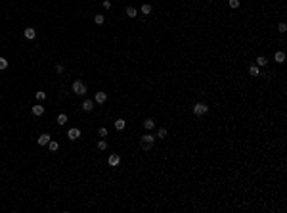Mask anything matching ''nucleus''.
Listing matches in <instances>:
<instances>
[{"label":"nucleus","mask_w":287,"mask_h":213,"mask_svg":"<svg viewBox=\"0 0 287 213\" xmlns=\"http://www.w3.org/2000/svg\"><path fill=\"white\" fill-rule=\"evenodd\" d=\"M153 142H155V134H151V133L144 134V136L140 138V146H142L144 152H149V150L153 148Z\"/></svg>","instance_id":"nucleus-1"},{"label":"nucleus","mask_w":287,"mask_h":213,"mask_svg":"<svg viewBox=\"0 0 287 213\" xmlns=\"http://www.w3.org/2000/svg\"><path fill=\"white\" fill-rule=\"evenodd\" d=\"M73 92L75 94H79V96H84V94H86V85L82 83V81H75L73 83Z\"/></svg>","instance_id":"nucleus-2"},{"label":"nucleus","mask_w":287,"mask_h":213,"mask_svg":"<svg viewBox=\"0 0 287 213\" xmlns=\"http://www.w3.org/2000/svg\"><path fill=\"white\" fill-rule=\"evenodd\" d=\"M207 111H209V106L203 104V102H197L195 106H193V113H195V115H205Z\"/></svg>","instance_id":"nucleus-3"},{"label":"nucleus","mask_w":287,"mask_h":213,"mask_svg":"<svg viewBox=\"0 0 287 213\" xmlns=\"http://www.w3.org/2000/svg\"><path fill=\"white\" fill-rule=\"evenodd\" d=\"M67 136H69V140H77V138H81V129H77V127L69 129V131H67Z\"/></svg>","instance_id":"nucleus-4"},{"label":"nucleus","mask_w":287,"mask_h":213,"mask_svg":"<svg viewBox=\"0 0 287 213\" xmlns=\"http://www.w3.org/2000/svg\"><path fill=\"white\" fill-rule=\"evenodd\" d=\"M31 111H33V115L40 117L42 113H44V106H42V104H37V106H33V108H31Z\"/></svg>","instance_id":"nucleus-5"},{"label":"nucleus","mask_w":287,"mask_h":213,"mask_svg":"<svg viewBox=\"0 0 287 213\" xmlns=\"http://www.w3.org/2000/svg\"><path fill=\"white\" fill-rule=\"evenodd\" d=\"M23 35H25V38H29V41H33V38L37 37V31H35L33 27H27L25 31H23Z\"/></svg>","instance_id":"nucleus-6"},{"label":"nucleus","mask_w":287,"mask_h":213,"mask_svg":"<svg viewBox=\"0 0 287 213\" xmlns=\"http://www.w3.org/2000/svg\"><path fill=\"white\" fill-rule=\"evenodd\" d=\"M107 102V92H96V104H105Z\"/></svg>","instance_id":"nucleus-7"},{"label":"nucleus","mask_w":287,"mask_h":213,"mask_svg":"<svg viewBox=\"0 0 287 213\" xmlns=\"http://www.w3.org/2000/svg\"><path fill=\"white\" fill-rule=\"evenodd\" d=\"M107 161H109V165H111V167H117L119 163H121V158H119L117 154H111V156H109V159H107Z\"/></svg>","instance_id":"nucleus-8"},{"label":"nucleus","mask_w":287,"mask_h":213,"mask_svg":"<svg viewBox=\"0 0 287 213\" xmlns=\"http://www.w3.org/2000/svg\"><path fill=\"white\" fill-rule=\"evenodd\" d=\"M48 142H50V134H48V133H42L40 136H38V144H40V146H46Z\"/></svg>","instance_id":"nucleus-9"},{"label":"nucleus","mask_w":287,"mask_h":213,"mask_svg":"<svg viewBox=\"0 0 287 213\" xmlns=\"http://www.w3.org/2000/svg\"><path fill=\"white\" fill-rule=\"evenodd\" d=\"M144 129H146V131H153L155 129V121L151 119V117H147V119L144 121Z\"/></svg>","instance_id":"nucleus-10"},{"label":"nucleus","mask_w":287,"mask_h":213,"mask_svg":"<svg viewBox=\"0 0 287 213\" xmlns=\"http://www.w3.org/2000/svg\"><path fill=\"white\" fill-rule=\"evenodd\" d=\"M82 110L84 111H92L94 110V102H92V100H84V102H82Z\"/></svg>","instance_id":"nucleus-11"},{"label":"nucleus","mask_w":287,"mask_h":213,"mask_svg":"<svg viewBox=\"0 0 287 213\" xmlns=\"http://www.w3.org/2000/svg\"><path fill=\"white\" fill-rule=\"evenodd\" d=\"M274 58H276V61H278V64H283V61H285V52H276V54H274Z\"/></svg>","instance_id":"nucleus-12"},{"label":"nucleus","mask_w":287,"mask_h":213,"mask_svg":"<svg viewBox=\"0 0 287 213\" xmlns=\"http://www.w3.org/2000/svg\"><path fill=\"white\" fill-rule=\"evenodd\" d=\"M151 12H153V6H151V4H144V6H142V14H144V15H149Z\"/></svg>","instance_id":"nucleus-13"},{"label":"nucleus","mask_w":287,"mask_h":213,"mask_svg":"<svg viewBox=\"0 0 287 213\" xmlns=\"http://www.w3.org/2000/svg\"><path fill=\"white\" fill-rule=\"evenodd\" d=\"M126 15H128V17H136V15H138V10L134 8V6H128V8H126Z\"/></svg>","instance_id":"nucleus-14"},{"label":"nucleus","mask_w":287,"mask_h":213,"mask_svg":"<svg viewBox=\"0 0 287 213\" xmlns=\"http://www.w3.org/2000/svg\"><path fill=\"white\" fill-rule=\"evenodd\" d=\"M249 73L253 75V77H259V75H260V67H259V65H251V67H249Z\"/></svg>","instance_id":"nucleus-15"},{"label":"nucleus","mask_w":287,"mask_h":213,"mask_svg":"<svg viewBox=\"0 0 287 213\" xmlns=\"http://www.w3.org/2000/svg\"><path fill=\"white\" fill-rule=\"evenodd\" d=\"M124 127H126V121H124V119H117V121H115V129H117V131H123Z\"/></svg>","instance_id":"nucleus-16"},{"label":"nucleus","mask_w":287,"mask_h":213,"mask_svg":"<svg viewBox=\"0 0 287 213\" xmlns=\"http://www.w3.org/2000/svg\"><path fill=\"white\" fill-rule=\"evenodd\" d=\"M167 134H169V131H167V129H159V131H157V134H155V138H167Z\"/></svg>","instance_id":"nucleus-17"},{"label":"nucleus","mask_w":287,"mask_h":213,"mask_svg":"<svg viewBox=\"0 0 287 213\" xmlns=\"http://www.w3.org/2000/svg\"><path fill=\"white\" fill-rule=\"evenodd\" d=\"M266 64H268V60H266L264 56H259V58H256V65H259V67H264Z\"/></svg>","instance_id":"nucleus-18"},{"label":"nucleus","mask_w":287,"mask_h":213,"mask_svg":"<svg viewBox=\"0 0 287 213\" xmlns=\"http://www.w3.org/2000/svg\"><path fill=\"white\" fill-rule=\"evenodd\" d=\"M56 121H58L59 125H65V123H67V115H65V113H59V115L56 117Z\"/></svg>","instance_id":"nucleus-19"},{"label":"nucleus","mask_w":287,"mask_h":213,"mask_svg":"<svg viewBox=\"0 0 287 213\" xmlns=\"http://www.w3.org/2000/svg\"><path fill=\"white\" fill-rule=\"evenodd\" d=\"M94 21H96V23H98V25H101V23H104V21H105V17H104V15H101V14H96V15H94Z\"/></svg>","instance_id":"nucleus-20"},{"label":"nucleus","mask_w":287,"mask_h":213,"mask_svg":"<svg viewBox=\"0 0 287 213\" xmlns=\"http://www.w3.org/2000/svg\"><path fill=\"white\" fill-rule=\"evenodd\" d=\"M58 146H59V144L56 142V140H50V142H48V148H50L52 152H56V150H58Z\"/></svg>","instance_id":"nucleus-21"},{"label":"nucleus","mask_w":287,"mask_h":213,"mask_svg":"<svg viewBox=\"0 0 287 213\" xmlns=\"http://www.w3.org/2000/svg\"><path fill=\"white\" fill-rule=\"evenodd\" d=\"M37 100H38V102H42V100H46V92H42V90H38V92H37Z\"/></svg>","instance_id":"nucleus-22"},{"label":"nucleus","mask_w":287,"mask_h":213,"mask_svg":"<svg viewBox=\"0 0 287 213\" xmlns=\"http://www.w3.org/2000/svg\"><path fill=\"white\" fill-rule=\"evenodd\" d=\"M230 8L237 10V8H239V0H230Z\"/></svg>","instance_id":"nucleus-23"},{"label":"nucleus","mask_w":287,"mask_h":213,"mask_svg":"<svg viewBox=\"0 0 287 213\" xmlns=\"http://www.w3.org/2000/svg\"><path fill=\"white\" fill-rule=\"evenodd\" d=\"M98 150H107V142H105V140H100V142H98Z\"/></svg>","instance_id":"nucleus-24"},{"label":"nucleus","mask_w":287,"mask_h":213,"mask_svg":"<svg viewBox=\"0 0 287 213\" xmlns=\"http://www.w3.org/2000/svg\"><path fill=\"white\" fill-rule=\"evenodd\" d=\"M8 67V60L6 58H0V69H6Z\"/></svg>","instance_id":"nucleus-25"},{"label":"nucleus","mask_w":287,"mask_h":213,"mask_svg":"<svg viewBox=\"0 0 287 213\" xmlns=\"http://www.w3.org/2000/svg\"><path fill=\"white\" fill-rule=\"evenodd\" d=\"M98 134H100L101 138H105V136H107V129H105V127H101V129L98 131Z\"/></svg>","instance_id":"nucleus-26"},{"label":"nucleus","mask_w":287,"mask_h":213,"mask_svg":"<svg viewBox=\"0 0 287 213\" xmlns=\"http://www.w3.org/2000/svg\"><path fill=\"white\" fill-rule=\"evenodd\" d=\"M278 31H279V33H285V31H287V25H285V23H279V25H278Z\"/></svg>","instance_id":"nucleus-27"},{"label":"nucleus","mask_w":287,"mask_h":213,"mask_svg":"<svg viewBox=\"0 0 287 213\" xmlns=\"http://www.w3.org/2000/svg\"><path fill=\"white\" fill-rule=\"evenodd\" d=\"M56 71H58V73H61V71H63V65H61V64H56Z\"/></svg>","instance_id":"nucleus-28"},{"label":"nucleus","mask_w":287,"mask_h":213,"mask_svg":"<svg viewBox=\"0 0 287 213\" xmlns=\"http://www.w3.org/2000/svg\"><path fill=\"white\" fill-rule=\"evenodd\" d=\"M104 8H105V10L111 8V2H109V0H104Z\"/></svg>","instance_id":"nucleus-29"}]
</instances>
